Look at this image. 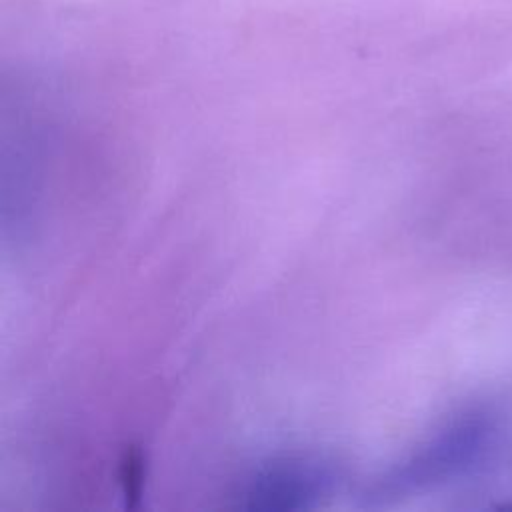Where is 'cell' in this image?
I'll list each match as a JSON object with an SVG mask.
<instances>
[{
    "mask_svg": "<svg viewBox=\"0 0 512 512\" xmlns=\"http://www.w3.org/2000/svg\"><path fill=\"white\" fill-rule=\"evenodd\" d=\"M332 474L326 466L306 460H286L264 468L250 484L248 498L254 508H300L326 492Z\"/></svg>",
    "mask_w": 512,
    "mask_h": 512,
    "instance_id": "2",
    "label": "cell"
},
{
    "mask_svg": "<svg viewBox=\"0 0 512 512\" xmlns=\"http://www.w3.org/2000/svg\"><path fill=\"white\" fill-rule=\"evenodd\" d=\"M496 440V422L484 410H466L450 418L400 466L390 470L376 496H396L462 476L480 464Z\"/></svg>",
    "mask_w": 512,
    "mask_h": 512,
    "instance_id": "1",
    "label": "cell"
}]
</instances>
